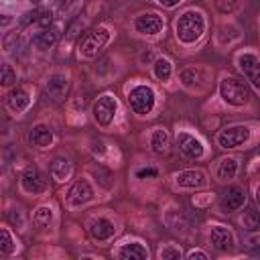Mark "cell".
I'll use <instances>...</instances> for the list:
<instances>
[{
    "label": "cell",
    "instance_id": "obj_1",
    "mask_svg": "<svg viewBox=\"0 0 260 260\" xmlns=\"http://www.w3.org/2000/svg\"><path fill=\"white\" fill-rule=\"evenodd\" d=\"M205 30V18L199 10L191 8V10H185L177 22H175V32H177V39L185 45H191L195 43Z\"/></svg>",
    "mask_w": 260,
    "mask_h": 260
},
{
    "label": "cell",
    "instance_id": "obj_2",
    "mask_svg": "<svg viewBox=\"0 0 260 260\" xmlns=\"http://www.w3.org/2000/svg\"><path fill=\"white\" fill-rule=\"evenodd\" d=\"M219 95L230 106H244L250 100V89L234 75H223L219 81Z\"/></svg>",
    "mask_w": 260,
    "mask_h": 260
},
{
    "label": "cell",
    "instance_id": "obj_3",
    "mask_svg": "<svg viewBox=\"0 0 260 260\" xmlns=\"http://www.w3.org/2000/svg\"><path fill=\"white\" fill-rule=\"evenodd\" d=\"M110 41V30L106 26H98V28H91L89 32L83 35V39L79 41V47H77V55L81 59H93L102 49L104 45Z\"/></svg>",
    "mask_w": 260,
    "mask_h": 260
},
{
    "label": "cell",
    "instance_id": "obj_4",
    "mask_svg": "<svg viewBox=\"0 0 260 260\" xmlns=\"http://www.w3.org/2000/svg\"><path fill=\"white\" fill-rule=\"evenodd\" d=\"M128 104H130V108L136 114H140V116L148 114L154 108V91H152V87L150 85H144V83L134 85L128 91Z\"/></svg>",
    "mask_w": 260,
    "mask_h": 260
},
{
    "label": "cell",
    "instance_id": "obj_5",
    "mask_svg": "<svg viewBox=\"0 0 260 260\" xmlns=\"http://www.w3.org/2000/svg\"><path fill=\"white\" fill-rule=\"evenodd\" d=\"M116 110H118V102L112 93H104L95 100L93 104V120L98 126L102 128H108L116 116Z\"/></svg>",
    "mask_w": 260,
    "mask_h": 260
},
{
    "label": "cell",
    "instance_id": "obj_6",
    "mask_svg": "<svg viewBox=\"0 0 260 260\" xmlns=\"http://www.w3.org/2000/svg\"><path fill=\"white\" fill-rule=\"evenodd\" d=\"M250 138V128L248 126H228L217 132L215 142L221 148H238Z\"/></svg>",
    "mask_w": 260,
    "mask_h": 260
},
{
    "label": "cell",
    "instance_id": "obj_7",
    "mask_svg": "<svg viewBox=\"0 0 260 260\" xmlns=\"http://www.w3.org/2000/svg\"><path fill=\"white\" fill-rule=\"evenodd\" d=\"M20 187H22L24 193L41 195V193H45L49 189V183H47V179L43 177V173L37 167H26V171L20 177Z\"/></svg>",
    "mask_w": 260,
    "mask_h": 260
},
{
    "label": "cell",
    "instance_id": "obj_8",
    "mask_svg": "<svg viewBox=\"0 0 260 260\" xmlns=\"http://www.w3.org/2000/svg\"><path fill=\"white\" fill-rule=\"evenodd\" d=\"M238 67L244 77L260 91V59L254 53H242L238 55Z\"/></svg>",
    "mask_w": 260,
    "mask_h": 260
},
{
    "label": "cell",
    "instance_id": "obj_9",
    "mask_svg": "<svg viewBox=\"0 0 260 260\" xmlns=\"http://www.w3.org/2000/svg\"><path fill=\"white\" fill-rule=\"evenodd\" d=\"M134 28L142 35H158L165 28V18L156 12H142L136 16Z\"/></svg>",
    "mask_w": 260,
    "mask_h": 260
},
{
    "label": "cell",
    "instance_id": "obj_10",
    "mask_svg": "<svg viewBox=\"0 0 260 260\" xmlns=\"http://www.w3.org/2000/svg\"><path fill=\"white\" fill-rule=\"evenodd\" d=\"M246 203V193L244 189L240 187H230L223 191V195L219 197V211L223 213H232V211H238L242 205Z\"/></svg>",
    "mask_w": 260,
    "mask_h": 260
},
{
    "label": "cell",
    "instance_id": "obj_11",
    "mask_svg": "<svg viewBox=\"0 0 260 260\" xmlns=\"http://www.w3.org/2000/svg\"><path fill=\"white\" fill-rule=\"evenodd\" d=\"M177 146H179V150H181L187 158H201V156H203V146H201V142H199L193 134H189V132H179V134H177Z\"/></svg>",
    "mask_w": 260,
    "mask_h": 260
},
{
    "label": "cell",
    "instance_id": "obj_12",
    "mask_svg": "<svg viewBox=\"0 0 260 260\" xmlns=\"http://www.w3.org/2000/svg\"><path fill=\"white\" fill-rule=\"evenodd\" d=\"M91 195H93V191H91L89 183L83 181V179H79V181L73 183V187L67 193V205L69 207H79V205L87 203L91 199Z\"/></svg>",
    "mask_w": 260,
    "mask_h": 260
},
{
    "label": "cell",
    "instance_id": "obj_13",
    "mask_svg": "<svg viewBox=\"0 0 260 260\" xmlns=\"http://www.w3.org/2000/svg\"><path fill=\"white\" fill-rule=\"evenodd\" d=\"M173 179H175V185H179V187H189V189H191V187H203V185L207 183L205 173L199 171V169L179 171V173L173 175Z\"/></svg>",
    "mask_w": 260,
    "mask_h": 260
},
{
    "label": "cell",
    "instance_id": "obj_14",
    "mask_svg": "<svg viewBox=\"0 0 260 260\" xmlns=\"http://www.w3.org/2000/svg\"><path fill=\"white\" fill-rule=\"evenodd\" d=\"M45 89H47V93H49L53 100H63L65 93H67V89H69V79H67V75H63V73H53V75H49L47 81H45Z\"/></svg>",
    "mask_w": 260,
    "mask_h": 260
},
{
    "label": "cell",
    "instance_id": "obj_15",
    "mask_svg": "<svg viewBox=\"0 0 260 260\" xmlns=\"http://www.w3.org/2000/svg\"><path fill=\"white\" fill-rule=\"evenodd\" d=\"M30 104V95L26 91V87H16L12 89L8 95H6V108L12 112V114H20L28 108Z\"/></svg>",
    "mask_w": 260,
    "mask_h": 260
},
{
    "label": "cell",
    "instance_id": "obj_16",
    "mask_svg": "<svg viewBox=\"0 0 260 260\" xmlns=\"http://www.w3.org/2000/svg\"><path fill=\"white\" fill-rule=\"evenodd\" d=\"M209 240H211L215 250L225 252V250L234 248V234L228 228H223V225H213L211 232H209Z\"/></svg>",
    "mask_w": 260,
    "mask_h": 260
},
{
    "label": "cell",
    "instance_id": "obj_17",
    "mask_svg": "<svg viewBox=\"0 0 260 260\" xmlns=\"http://www.w3.org/2000/svg\"><path fill=\"white\" fill-rule=\"evenodd\" d=\"M89 234L98 242H106L116 234V225H114V221H110L106 217H98V219H93L89 223Z\"/></svg>",
    "mask_w": 260,
    "mask_h": 260
},
{
    "label": "cell",
    "instance_id": "obj_18",
    "mask_svg": "<svg viewBox=\"0 0 260 260\" xmlns=\"http://www.w3.org/2000/svg\"><path fill=\"white\" fill-rule=\"evenodd\" d=\"M28 142L37 148H47L51 142H53V130L45 124H37L30 128L28 132Z\"/></svg>",
    "mask_w": 260,
    "mask_h": 260
},
{
    "label": "cell",
    "instance_id": "obj_19",
    "mask_svg": "<svg viewBox=\"0 0 260 260\" xmlns=\"http://www.w3.org/2000/svg\"><path fill=\"white\" fill-rule=\"evenodd\" d=\"M116 254H118L120 258H124V260H144V258H148V250H146L140 242L124 244Z\"/></svg>",
    "mask_w": 260,
    "mask_h": 260
},
{
    "label": "cell",
    "instance_id": "obj_20",
    "mask_svg": "<svg viewBox=\"0 0 260 260\" xmlns=\"http://www.w3.org/2000/svg\"><path fill=\"white\" fill-rule=\"evenodd\" d=\"M71 171H73V165L69 162V158H63V156H57L53 162H51V177L55 181H67L71 177Z\"/></svg>",
    "mask_w": 260,
    "mask_h": 260
},
{
    "label": "cell",
    "instance_id": "obj_21",
    "mask_svg": "<svg viewBox=\"0 0 260 260\" xmlns=\"http://www.w3.org/2000/svg\"><path fill=\"white\" fill-rule=\"evenodd\" d=\"M236 173H238V160L232 158V156L230 158H221L217 169H215V177L219 181H230V179L236 177Z\"/></svg>",
    "mask_w": 260,
    "mask_h": 260
},
{
    "label": "cell",
    "instance_id": "obj_22",
    "mask_svg": "<svg viewBox=\"0 0 260 260\" xmlns=\"http://www.w3.org/2000/svg\"><path fill=\"white\" fill-rule=\"evenodd\" d=\"M150 146L156 154H167L169 152V134L165 128H154L150 136Z\"/></svg>",
    "mask_w": 260,
    "mask_h": 260
},
{
    "label": "cell",
    "instance_id": "obj_23",
    "mask_svg": "<svg viewBox=\"0 0 260 260\" xmlns=\"http://www.w3.org/2000/svg\"><path fill=\"white\" fill-rule=\"evenodd\" d=\"M55 41H57V30L55 28H43L41 32H37L32 37V45L39 47V49H49V47L55 45Z\"/></svg>",
    "mask_w": 260,
    "mask_h": 260
},
{
    "label": "cell",
    "instance_id": "obj_24",
    "mask_svg": "<svg viewBox=\"0 0 260 260\" xmlns=\"http://www.w3.org/2000/svg\"><path fill=\"white\" fill-rule=\"evenodd\" d=\"M171 71H173V65L167 57H156L154 63H152V73L158 81H169L171 77Z\"/></svg>",
    "mask_w": 260,
    "mask_h": 260
},
{
    "label": "cell",
    "instance_id": "obj_25",
    "mask_svg": "<svg viewBox=\"0 0 260 260\" xmlns=\"http://www.w3.org/2000/svg\"><path fill=\"white\" fill-rule=\"evenodd\" d=\"M32 221H35V225L41 228V230L51 228V223H53V209H51L49 205L37 207V211H35V215H32Z\"/></svg>",
    "mask_w": 260,
    "mask_h": 260
},
{
    "label": "cell",
    "instance_id": "obj_26",
    "mask_svg": "<svg viewBox=\"0 0 260 260\" xmlns=\"http://www.w3.org/2000/svg\"><path fill=\"white\" fill-rule=\"evenodd\" d=\"M197 81H203V71H201V69H197V67H187V69L181 71V83H183L185 87H191V85H195Z\"/></svg>",
    "mask_w": 260,
    "mask_h": 260
},
{
    "label": "cell",
    "instance_id": "obj_27",
    "mask_svg": "<svg viewBox=\"0 0 260 260\" xmlns=\"http://www.w3.org/2000/svg\"><path fill=\"white\" fill-rule=\"evenodd\" d=\"M240 223L246 230H260V215H258V211H254V209L244 211V215L240 217Z\"/></svg>",
    "mask_w": 260,
    "mask_h": 260
},
{
    "label": "cell",
    "instance_id": "obj_28",
    "mask_svg": "<svg viewBox=\"0 0 260 260\" xmlns=\"http://www.w3.org/2000/svg\"><path fill=\"white\" fill-rule=\"evenodd\" d=\"M14 250V240L8 232V228H2L0 230V252L2 254H10Z\"/></svg>",
    "mask_w": 260,
    "mask_h": 260
},
{
    "label": "cell",
    "instance_id": "obj_29",
    "mask_svg": "<svg viewBox=\"0 0 260 260\" xmlns=\"http://www.w3.org/2000/svg\"><path fill=\"white\" fill-rule=\"evenodd\" d=\"M0 81H2V85H12V83L16 81V73L12 71V67H10L8 63H4V65H2V75H0Z\"/></svg>",
    "mask_w": 260,
    "mask_h": 260
},
{
    "label": "cell",
    "instance_id": "obj_30",
    "mask_svg": "<svg viewBox=\"0 0 260 260\" xmlns=\"http://www.w3.org/2000/svg\"><path fill=\"white\" fill-rule=\"evenodd\" d=\"M158 258H162V260H167V258H181V250L171 246V244H167V246L158 248Z\"/></svg>",
    "mask_w": 260,
    "mask_h": 260
},
{
    "label": "cell",
    "instance_id": "obj_31",
    "mask_svg": "<svg viewBox=\"0 0 260 260\" xmlns=\"http://www.w3.org/2000/svg\"><path fill=\"white\" fill-rule=\"evenodd\" d=\"M39 16H41V8H35V10H30V12L22 14V18H20V26H28L30 22H39Z\"/></svg>",
    "mask_w": 260,
    "mask_h": 260
},
{
    "label": "cell",
    "instance_id": "obj_32",
    "mask_svg": "<svg viewBox=\"0 0 260 260\" xmlns=\"http://www.w3.org/2000/svg\"><path fill=\"white\" fill-rule=\"evenodd\" d=\"M8 219H10V221H12L16 228H22V225H24V217H22V211H20L18 207L8 211Z\"/></svg>",
    "mask_w": 260,
    "mask_h": 260
},
{
    "label": "cell",
    "instance_id": "obj_33",
    "mask_svg": "<svg viewBox=\"0 0 260 260\" xmlns=\"http://www.w3.org/2000/svg\"><path fill=\"white\" fill-rule=\"evenodd\" d=\"M217 8L221 12H232L238 8V0H217Z\"/></svg>",
    "mask_w": 260,
    "mask_h": 260
},
{
    "label": "cell",
    "instance_id": "obj_34",
    "mask_svg": "<svg viewBox=\"0 0 260 260\" xmlns=\"http://www.w3.org/2000/svg\"><path fill=\"white\" fill-rule=\"evenodd\" d=\"M51 20H53V12L51 10H41V16H39V26H43V28H49V24H51Z\"/></svg>",
    "mask_w": 260,
    "mask_h": 260
},
{
    "label": "cell",
    "instance_id": "obj_35",
    "mask_svg": "<svg viewBox=\"0 0 260 260\" xmlns=\"http://www.w3.org/2000/svg\"><path fill=\"white\" fill-rule=\"evenodd\" d=\"M136 177L138 179H154V177H158V171L154 167H146V169H140L136 173Z\"/></svg>",
    "mask_w": 260,
    "mask_h": 260
},
{
    "label": "cell",
    "instance_id": "obj_36",
    "mask_svg": "<svg viewBox=\"0 0 260 260\" xmlns=\"http://www.w3.org/2000/svg\"><path fill=\"white\" fill-rule=\"evenodd\" d=\"M18 39V30H12L10 35H6L4 37V51H10L12 49V43Z\"/></svg>",
    "mask_w": 260,
    "mask_h": 260
},
{
    "label": "cell",
    "instance_id": "obj_37",
    "mask_svg": "<svg viewBox=\"0 0 260 260\" xmlns=\"http://www.w3.org/2000/svg\"><path fill=\"white\" fill-rule=\"evenodd\" d=\"M248 246H250V248L260 250V236H252V238L248 240Z\"/></svg>",
    "mask_w": 260,
    "mask_h": 260
},
{
    "label": "cell",
    "instance_id": "obj_38",
    "mask_svg": "<svg viewBox=\"0 0 260 260\" xmlns=\"http://www.w3.org/2000/svg\"><path fill=\"white\" fill-rule=\"evenodd\" d=\"M91 150H93L95 154H98V152L102 154V152H104V142H102V140H93V146H91Z\"/></svg>",
    "mask_w": 260,
    "mask_h": 260
},
{
    "label": "cell",
    "instance_id": "obj_39",
    "mask_svg": "<svg viewBox=\"0 0 260 260\" xmlns=\"http://www.w3.org/2000/svg\"><path fill=\"white\" fill-rule=\"evenodd\" d=\"M189 258H191V260H193V258H203V260H205L207 254H205V252H199V250H191V252H189Z\"/></svg>",
    "mask_w": 260,
    "mask_h": 260
},
{
    "label": "cell",
    "instance_id": "obj_40",
    "mask_svg": "<svg viewBox=\"0 0 260 260\" xmlns=\"http://www.w3.org/2000/svg\"><path fill=\"white\" fill-rule=\"evenodd\" d=\"M158 4H162V6H167V8H173V6H177L181 0H156Z\"/></svg>",
    "mask_w": 260,
    "mask_h": 260
},
{
    "label": "cell",
    "instance_id": "obj_41",
    "mask_svg": "<svg viewBox=\"0 0 260 260\" xmlns=\"http://www.w3.org/2000/svg\"><path fill=\"white\" fill-rule=\"evenodd\" d=\"M256 203H258V207H260V185L256 187Z\"/></svg>",
    "mask_w": 260,
    "mask_h": 260
},
{
    "label": "cell",
    "instance_id": "obj_42",
    "mask_svg": "<svg viewBox=\"0 0 260 260\" xmlns=\"http://www.w3.org/2000/svg\"><path fill=\"white\" fill-rule=\"evenodd\" d=\"M30 2H35V4H39V2H41V0H30Z\"/></svg>",
    "mask_w": 260,
    "mask_h": 260
}]
</instances>
